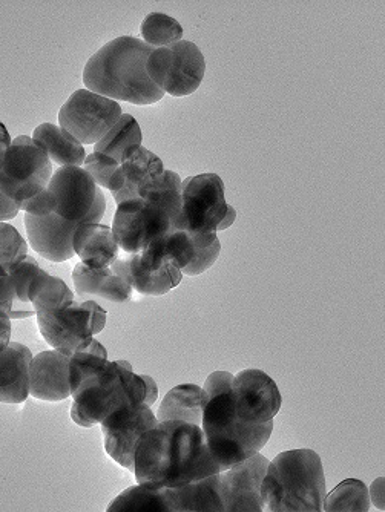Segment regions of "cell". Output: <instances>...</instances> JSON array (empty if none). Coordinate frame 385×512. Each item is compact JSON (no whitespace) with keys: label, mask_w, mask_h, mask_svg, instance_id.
Returning a JSON list of instances; mask_svg holds the SVG:
<instances>
[{"label":"cell","mask_w":385,"mask_h":512,"mask_svg":"<svg viewBox=\"0 0 385 512\" xmlns=\"http://www.w3.org/2000/svg\"><path fill=\"white\" fill-rule=\"evenodd\" d=\"M48 188L56 194V206L45 217L25 214L28 243L45 260L63 263L74 256L77 227L105 217L106 198L88 172L76 166L57 169Z\"/></svg>","instance_id":"1"},{"label":"cell","mask_w":385,"mask_h":512,"mask_svg":"<svg viewBox=\"0 0 385 512\" xmlns=\"http://www.w3.org/2000/svg\"><path fill=\"white\" fill-rule=\"evenodd\" d=\"M221 473L201 427L162 421L145 431L135 447L134 474L143 485L177 488Z\"/></svg>","instance_id":"2"},{"label":"cell","mask_w":385,"mask_h":512,"mask_svg":"<svg viewBox=\"0 0 385 512\" xmlns=\"http://www.w3.org/2000/svg\"><path fill=\"white\" fill-rule=\"evenodd\" d=\"M154 48L137 37L122 36L106 43L86 62V89L114 102L154 105L165 97L146 73V62Z\"/></svg>","instance_id":"3"},{"label":"cell","mask_w":385,"mask_h":512,"mask_svg":"<svg viewBox=\"0 0 385 512\" xmlns=\"http://www.w3.org/2000/svg\"><path fill=\"white\" fill-rule=\"evenodd\" d=\"M326 494L323 460L307 448L278 454L261 483L263 508L269 512H320Z\"/></svg>","instance_id":"4"},{"label":"cell","mask_w":385,"mask_h":512,"mask_svg":"<svg viewBox=\"0 0 385 512\" xmlns=\"http://www.w3.org/2000/svg\"><path fill=\"white\" fill-rule=\"evenodd\" d=\"M203 404L201 430L221 471L229 470L241 460L260 453L269 442L274 421L258 425L241 422L235 413L232 387L209 396Z\"/></svg>","instance_id":"5"},{"label":"cell","mask_w":385,"mask_h":512,"mask_svg":"<svg viewBox=\"0 0 385 512\" xmlns=\"http://www.w3.org/2000/svg\"><path fill=\"white\" fill-rule=\"evenodd\" d=\"M146 385L128 361H108L88 376L71 396V419L80 427H94L125 405L145 402Z\"/></svg>","instance_id":"6"},{"label":"cell","mask_w":385,"mask_h":512,"mask_svg":"<svg viewBox=\"0 0 385 512\" xmlns=\"http://www.w3.org/2000/svg\"><path fill=\"white\" fill-rule=\"evenodd\" d=\"M51 177L50 157L27 135L14 138L0 155V191L19 207L47 188Z\"/></svg>","instance_id":"7"},{"label":"cell","mask_w":385,"mask_h":512,"mask_svg":"<svg viewBox=\"0 0 385 512\" xmlns=\"http://www.w3.org/2000/svg\"><path fill=\"white\" fill-rule=\"evenodd\" d=\"M40 333L51 347L71 356L88 347L105 329L108 313L96 301L70 302L62 309L37 312Z\"/></svg>","instance_id":"8"},{"label":"cell","mask_w":385,"mask_h":512,"mask_svg":"<svg viewBox=\"0 0 385 512\" xmlns=\"http://www.w3.org/2000/svg\"><path fill=\"white\" fill-rule=\"evenodd\" d=\"M146 73L165 94L188 97L205 79V56L194 42L180 40L152 51L146 62Z\"/></svg>","instance_id":"9"},{"label":"cell","mask_w":385,"mask_h":512,"mask_svg":"<svg viewBox=\"0 0 385 512\" xmlns=\"http://www.w3.org/2000/svg\"><path fill=\"white\" fill-rule=\"evenodd\" d=\"M119 102L99 96L88 89H77L63 103L59 126L73 135L82 146L96 145L122 117Z\"/></svg>","instance_id":"10"},{"label":"cell","mask_w":385,"mask_h":512,"mask_svg":"<svg viewBox=\"0 0 385 512\" xmlns=\"http://www.w3.org/2000/svg\"><path fill=\"white\" fill-rule=\"evenodd\" d=\"M221 244L217 232L195 234L188 230H169L165 237L140 253V258L152 266H160L172 258L186 276H198L214 266L220 256Z\"/></svg>","instance_id":"11"},{"label":"cell","mask_w":385,"mask_h":512,"mask_svg":"<svg viewBox=\"0 0 385 512\" xmlns=\"http://www.w3.org/2000/svg\"><path fill=\"white\" fill-rule=\"evenodd\" d=\"M171 230V220L162 207L143 198H131L117 207L112 234L125 253H142Z\"/></svg>","instance_id":"12"},{"label":"cell","mask_w":385,"mask_h":512,"mask_svg":"<svg viewBox=\"0 0 385 512\" xmlns=\"http://www.w3.org/2000/svg\"><path fill=\"white\" fill-rule=\"evenodd\" d=\"M181 230L195 234L217 232L218 224L228 212L224 183L220 175L200 174L183 181Z\"/></svg>","instance_id":"13"},{"label":"cell","mask_w":385,"mask_h":512,"mask_svg":"<svg viewBox=\"0 0 385 512\" xmlns=\"http://www.w3.org/2000/svg\"><path fill=\"white\" fill-rule=\"evenodd\" d=\"M157 424V416L145 402L120 407L100 422L106 453L120 467L134 473L135 447L140 436Z\"/></svg>","instance_id":"14"},{"label":"cell","mask_w":385,"mask_h":512,"mask_svg":"<svg viewBox=\"0 0 385 512\" xmlns=\"http://www.w3.org/2000/svg\"><path fill=\"white\" fill-rule=\"evenodd\" d=\"M232 396L238 419L249 425L274 421L283 404L274 379L257 368L241 370L234 376Z\"/></svg>","instance_id":"15"},{"label":"cell","mask_w":385,"mask_h":512,"mask_svg":"<svg viewBox=\"0 0 385 512\" xmlns=\"http://www.w3.org/2000/svg\"><path fill=\"white\" fill-rule=\"evenodd\" d=\"M269 462L267 457L257 453L241 460L229 470L221 471V497H223L224 511H264L261 483L266 476Z\"/></svg>","instance_id":"16"},{"label":"cell","mask_w":385,"mask_h":512,"mask_svg":"<svg viewBox=\"0 0 385 512\" xmlns=\"http://www.w3.org/2000/svg\"><path fill=\"white\" fill-rule=\"evenodd\" d=\"M112 273L125 279L132 290L148 296H163L180 286L183 273L177 261L165 258L160 266H151L140 260V253H128L117 258L111 266Z\"/></svg>","instance_id":"17"},{"label":"cell","mask_w":385,"mask_h":512,"mask_svg":"<svg viewBox=\"0 0 385 512\" xmlns=\"http://www.w3.org/2000/svg\"><path fill=\"white\" fill-rule=\"evenodd\" d=\"M165 172L162 158L145 146L126 149L119 168L109 180L108 189L117 204L139 197L140 189Z\"/></svg>","instance_id":"18"},{"label":"cell","mask_w":385,"mask_h":512,"mask_svg":"<svg viewBox=\"0 0 385 512\" xmlns=\"http://www.w3.org/2000/svg\"><path fill=\"white\" fill-rule=\"evenodd\" d=\"M70 358L56 348L33 356L30 364V396L48 402L70 398Z\"/></svg>","instance_id":"19"},{"label":"cell","mask_w":385,"mask_h":512,"mask_svg":"<svg viewBox=\"0 0 385 512\" xmlns=\"http://www.w3.org/2000/svg\"><path fill=\"white\" fill-rule=\"evenodd\" d=\"M33 353L27 345L10 342L0 350V402L22 404L30 396V364Z\"/></svg>","instance_id":"20"},{"label":"cell","mask_w":385,"mask_h":512,"mask_svg":"<svg viewBox=\"0 0 385 512\" xmlns=\"http://www.w3.org/2000/svg\"><path fill=\"white\" fill-rule=\"evenodd\" d=\"M74 255L96 272H108L119 258L120 247L111 227L91 223L77 227L73 235Z\"/></svg>","instance_id":"21"},{"label":"cell","mask_w":385,"mask_h":512,"mask_svg":"<svg viewBox=\"0 0 385 512\" xmlns=\"http://www.w3.org/2000/svg\"><path fill=\"white\" fill-rule=\"evenodd\" d=\"M168 490L172 512H224L220 473Z\"/></svg>","instance_id":"22"},{"label":"cell","mask_w":385,"mask_h":512,"mask_svg":"<svg viewBox=\"0 0 385 512\" xmlns=\"http://www.w3.org/2000/svg\"><path fill=\"white\" fill-rule=\"evenodd\" d=\"M33 142L47 152L51 163L60 168L76 166L82 168L86 158L85 148L73 135L53 123H42L33 132Z\"/></svg>","instance_id":"23"},{"label":"cell","mask_w":385,"mask_h":512,"mask_svg":"<svg viewBox=\"0 0 385 512\" xmlns=\"http://www.w3.org/2000/svg\"><path fill=\"white\" fill-rule=\"evenodd\" d=\"M203 390L195 384L177 385L166 393L158 407V422L183 421L201 427L203 417Z\"/></svg>","instance_id":"24"},{"label":"cell","mask_w":385,"mask_h":512,"mask_svg":"<svg viewBox=\"0 0 385 512\" xmlns=\"http://www.w3.org/2000/svg\"><path fill=\"white\" fill-rule=\"evenodd\" d=\"M73 281L79 295L102 296L112 302L128 301L132 295V287L112 270L96 272L83 263L74 267Z\"/></svg>","instance_id":"25"},{"label":"cell","mask_w":385,"mask_h":512,"mask_svg":"<svg viewBox=\"0 0 385 512\" xmlns=\"http://www.w3.org/2000/svg\"><path fill=\"white\" fill-rule=\"evenodd\" d=\"M181 191H183V180L180 175L165 169L160 177L140 189L139 198L162 207L171 220V230H181V211H183Z\"/></svg>","instance_id":"26"},{"label":"cell","mask_w":385,"mask_h":512,"mask_svg":"<svg viewBox=\"0 0 385 512\" xmlns=\"http://www.w3.org/2000/svg\"><path fill=\"white\" fill-rule=\"evenodd\" d=\"M11 284V307L8 316L10 319H25L36 315L33 304H31L30 286L34 278L45 272L40 269L39 263L33 256L27 255L22 260L17 261L13 266L5 270Z\"/></svg>","instance_id":"27"},{"label":"cell","mask_w":385,"mask_h":512,"mask_svg":"<svg viewBox=\"0 0 385 512\" xmlns=\"http://www.w3.org/2000/svg\"><path fill=\"white\" fill-rule=\"evenodd\" d=\"M109 512H172L168 488L163 486H131L112 500Z\"/></svg>","instance_id":"28"},{"label":"cell","mask_w":385,"mask_h":512,"mask_svg":"<svg viewBox=\"0 0 385 512\" xmlns=\"http://www.w3.org/2000/svg\"><path fill=\"white\" fill-rule=\"evenodd\" d=\"M143 135L139 122L131 114H123L111 131L94 145V152L108 155L114 160L122 161L126 149L142 146Z\"/></svg>","instance_id":"29"},{"label":"cell","mask_w":385,"mask_h":512,"mask_svg":"<svg viewBox=\"0 0 385 512\" xmlns=\"http://www.w3.org/2000/svg\"><path fill=\"white\" fill-rule=\"evenodd\" d=\"M28 296L36 313L62 309L74 301V293L70 287L66 286L62 279L47 272L40 273L34 278Z\"/></svg>","instance_id":"30"},{"label":"cell","mask_w":385,"mask_h":512,"mask_svg":"<svg viewBox=\"0 0 385 512\" xmlns=\"http://www.w3.org/2000/svg\"><path fill=\"white\" fill-rule=\"evenodd\" d=\"M370 509L369 488L358 479L339 483L332 493L326 494L323 511L367 512Z\"/></svg>","instance_id":"31"},{"label":"cell","mask_w":385,"mask_h":512,"mask_svg":"<svg viewBox=\"0 0 385 512\" xmlns=\"http://www.w3.org/2000/svg\"><path fill=\"white\" fill-rule=\"evenodd\" d=\"M183 34L185 31L178 20L163 13L148 14L140 27L143 42L154 50L180 42L183 40Z\"/></svg>","instance_id":"32"},{"label":"cell","mask_w":385,"mask_h":512,"mask_svg":"<svg viewBox=\"0 0 385 512\" xmlns=\"http://www.w3.org/2000/svg\"><path fill=\"white\" fill-rule=\"evenodd\" d=\"M108 362V352L97 339L80 352L74 353L70 358V384L71 394L80 387L88 376L96 373Z\"/></svg>","instance_id":"33"},{"label":"cell","mask_w":385,"mask_h":512,"mask_svg":"<svg viewBox=\"0 0 385 512\" xmlns=\"http://www.w3.org/2000/svg\"><path fill=\"white\" fill-rule=\"evenodd\" d=\"M28 255V244L17 232L16 227L2 221L0 223V266L7 270Z\"/></svg>","instance_id":"34"},{"label":"cell","mask_w":385,"mask_h":512,"mask_svg":"<svg viewBox=\"0 0 385 512\" xmlns=\"http://www.w3.org/2000/svg\"><path fill=\"white\" fill-rule=\"evenodd\" d=\"M119 165V161L114 160V158L99 154V152H93V154L86 155L82 169L88 172L89 177L93 178L94 183L99 188L108 189L109 180H111Z\"/></svg>","instance_id":"35"},{"label":"cell","mask_w":385,"mask_h":512,"mask_svg":"<svg viewBox=\"0 0 385 512\" xmlns=\"http://www.w3.org/2000/svg\"><path fill=\"white\" fill-rule=\"evenodd\" d=\"M11 307V284L7 272L0 266V312L8 315Z\"/></svg>","instance_id":"36"},{"label":"cell","mask_w":385,"mask_h":512,"mask_svg":"<svg viewBox=\"0 0 385 512\" xmlns=\"http://www.w3.org/2000/svg\"><path fill=\"white\" fill-rule=\"evenodd\" d=\"M20 212L19 204L10 200L4 192L0 191V223L2 221L13 220Z\"/></svg>","instance_id":"37"},{"label":"cell","mask_w":385,"mask_h":512,"mask_svg":"<svg viewBox=\"0 0 385 512\" xmlns=\"http://www.w3.org/2000/svg\"><path fill=\"white\" fill-rule=\"evenodd\" d=\"M370 499L375 503L376 508L384 511V477H379L372 483L369 490Z\"/></svg>","instance_id":"38"},{"label":"cell","mask_w":385,"mask_h":512,"mask_svg":"<svg viewBox=\"0 0 385 512\" xmlns=\"http://www.w3.org/2000/svg\"><path fill=\"white\" fill-rule=\"evenodd\" d=\"M11 342V319L5 312H0V350Z\"/></svg>","instance_id":"39"},{"label":"cell","mask_w":385,"mask_h":512,"mask_svg":"<svg viewBox=\"0 0 385 512\" xmlns=\"http://www.w3.org/2000/svg\"><path fill=\"white\" fill-rule=\"evenodd\" d=\"M142 378L146 385L145 404L149 405V407H152V405H154L158 399L157 384H155V381L151 378V376L142 375Z\"/></svg>","instance_id":"40"},{"label":"cell","mask_w":385,"mask_h":512,"mask_svg":"<svg viewBox=\"0 0 385 512\" xmlns=\"http://www.w3.org/2000/svg\"><path fill=\"white\" fill-rule=\"evenodd\" d=\"M237 220V211H235V207L229 204L228 212H226V217L223 218L220 224H218L217 232H223V230L229 229L232 224Z\"/></svg>","instance_id":"41"},{"label":"cell","mask_w":385,"mask_h":512,"mask_svg":"<svg viewBox=\"0 0 385 512\" xmlns=\"http://www.w3.org/2000/svg\"><path fill=\"white\" fill-rule=\"evenodd\" d=\"M11 142H13V140H11L10 132L0 123V155L11 145Z\"/></svg>","instance_id":"42"}]
</instances>
